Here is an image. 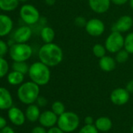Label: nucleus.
Instances as JSON below:
<instances>
[{"label": "nucleus", "instance_id": "obj_1", "mask_svg": "<svg viewBox=\"0 0 133 133\" xmlns=\"http://www.w3.org/2000/svg\"><path fill=\"white\" fill-rule=\"evenodd\" d=\"M40 62L49 67H54L60 64L63 59V51L56 44L52 42L44 44L38 51Z\"/></svg>", "mask_w": 133, "mask_h": 133}, {"label": "nucleus", "instance_id": "obj_13", "mask_svg": "<svg viewBox=\"0 0 133 133\" xmlns=\"http://www.w3.org/2000/svg\"><path fill=\"white\" fill-rule=\"evenodd\" d=\"M90 9L96 13L103 14L107 12L111 4V0H88Z\"/></svg>", "mask_w": 133, "mask_h": 133}, {"label": "nucleus", "instance_id": "obj_4", "mask_svg": "<svg viewBox=\"0 0 133 133\" xmlns=\"http://www.w3.org/2000/svg\"><path fill=\"white\" fill-rule=\"evenodd\" d=\"M80 125V118L78 115L72 111H65L58 117L57 127L65 133L73 132Z\"/></svg>", "mask_w": 133, "mask_h": 133}, {"label": "nucleus", "instance_id": "obj_8", "mask_svg": "<svg viewBox=\"0 0 133 133\" xmlns=\"http://www.w3.org/2000/svg\"><path fill=\"white\" fill-rule=\"evenodd\" d=\"M85 29L87 34L90 36L100 37L105 31V24L98 18H92L87 21Z\"/></svg>", "mask_w": 133, "mask_h": 133}, {"label": "nucleus", "instance_id": "obj_40", "mask_svg": "<svg viewBox=\"0 0 133 133\" xmlns=\"http://www.w3.org/2000/svg\"><path fill=\"white\" fill-rule=\"evenodd\" d=\"M56 0H45V4H46L47 5H49V6L53 5L56 3Z\"/></svg>", "mask_w": 133, "mask_h": 133}, {"label": "nucleus", "instance_id": "obj_31", "mask_svg": "<svg viewBox=\"0 0 133 133\" xmlns=\"http://www.w3.org/2000/svg\"><path fill=\"white\" fill-rule=\"evenodd\" d=\"M86 19L83 16H77L74 19V24L78 27H85L87 23Z\"/></svg>", "mask_w": 133, "mask_h": 133}, {"label": "nucleus", "instance_id": "obj_32", "mask_svg": "<svg viewBox=\"0 0 133 133\" xmlns=\"http://www.w3.org/2000/svg\"><path fill=\"white\" fill-rule=\"evenodd\" d=\"M36 101H37L38 105L40 106V107H45V106H46V104L48 103L47 100L44 97H40V96L38 97V99H37Z\"/></svg>", "mask_w": 133, "mask_h": 133}, {"label": "nucleus", "instance_id": "obj_2", "mask_svg": "<svg viewBox=\"0 0 133 133\" xmlns=\"http://www.w3.org/2000/svg\"><path fill=\"white\" fill-rule=\"evenodd\" d=\"M28 75L31 80L38 86H45L48 84L51 78L49 67L40 61L34 62L30 65Z\"/></svg>", "mask_w": 133, "mask_h": 133}, {"label": "nucleus", "instance_id": "obj_39", "mask_svg": "<svg viewBox=\"0 0 133 133\" xmlns=\"http://www.w3.org/2000/svg\"><path fill=\"white\" fill-rule=\"evenodd\" d=\"M6 125H7L6 120L3 117L0 116V130L2 129L3 128H5V126H7Z\"/></svg>", "mask_w": 133, "mask_h": 133}, {"label": "nucleus", "instance_id": "obj_15", "mask_svg": "<svg viewBox=\"0 0 133 133\" xmlns=\"http://www.w3.org/2000/svg\"><path fill=\"white\" fill-rule=\"evenodd\" d=\"M13 26L12 19L5 14H0V37L8 35Z\"/></svg>", "mask_w": 133, "mask_h": 133}, {"label": "nucleus", "instance_id": "obj_26", "mask_svg": "<svg viewBox=\"0 0 133 133\" xmlns=\"http://www.w3.org/2000/svg\"><path fill=\"white\" fill-rule=\"evenodd\" d=\"M51 108H52L51 111H53L58 117L65 112V106H64V104L61 101H54L53 103V104H52Z\"/></svg>", "mask_w": 133, "mask_h": 133}, {"label": "nucleus", "instance_id": "obj_27", "mask_svg": "<svg viewBox=\"0 0 133 133\" xmlns=\"http://www.w3.org/2000/svg\"><path fill=\"white\" fill-rule=\"evenodd\" d=\"M129 53L125 50V49H122L120 50L118 52L116 53V55H115V60L118 63H120V64H123L125 62H126L129 58Z\"/></svg>", "mask_w": 133, "mask_h": 133}, {"label": "nucleus", "instance_id": "obj_24", "mask_svg": "<svg viewBox=\"0 0 133 133\" xmlns=\"http://www.w3.org/2000/svg\"><path fill=\"white\" fill-rule=\"evenodd\" d=\"M92 53L96 58H101L103 56L107 55V48L101 44H96L92 47Z\"/></svg>", "mask_w": 133, "mask_h": 133}, {"label": "nucleus", "instance_id": "obj_7", "mask_svg": "<svg viewBox=\"0 0 133 133\" xmlns=\"http://www.w3.org/2000/svg\"><path fill=\"white\" fill-rule=\"evenodd\" d=\"M20 16L27 25H34L40 19L38 9L31 4H25L20 9Z\"/></svg>", "mask_w": 133, "mask_h": 133}, {"label": "nucleus", "instance_id": "obj_6", "mask_svg": "<svg viewBox=\"0 0 133 133\" xmlns=\"http://www.w3.org/2000/svg\"><path fill=\"white\" fill-rule=\"evenodd\" d=\"M125 37L118 31H112L105 40L104 46L110 53H117L124 48Z\"/></svg>", "mask_w": 133, "mask_h": 133}, {"label": "nucleus", "instance_id": "obj_41", "mask_svg": "<svg viewBox=\"0 0 133 133\" xmlns=\"http://www.w3.org/2000/svg\"><path fill=\"white\" fill-rule=\"evenodd\" d=\"M129 6L133 9V0H129Z\"/></svg>", "mask_w": 133, "mask_h": 133}, {"label": "nucleus", "instance_id": "obj_23", "mask_svg": "<svg viewBox=\"0 0 133 133\" xmlns=\"http://www.w3.org/2000/svg\"><path fill=\"white\" fill-rule=\"evenodd\" d=\"M29 67L30 66H28V65L25 62H13L12 65V69L13 71L19 72L24 75L28 73Z\"/></svg>", "mask_w": 133, "mask_h": 133}, {"label": "nucleus", "instance_id": "obj_36", "mask_svg": "<svg viewBox=\"0 0 133 133\" xmlns=\"http://www.w3.org/2000/svg\"><path fill=\"white\" fill-rule=\"evenodd\" d=\"M84 122H85V125H93V123H95L93 118L92 116H89H89H86L85 118Z\"/></svg>", "mask_w": 133, "mask_h": 133}, {"label": "nucleus", "instance_id": "obj_43", "mask_svg": "<svg viewBox=\"0 0 133 133\" xmlns=\"http://www.w3.org/2000/svg\"><path fill=\"white\" fill-rule=\"evenodd\" d=\"M131 131H132V132L133 133V125L132 126V128H131Z\"/></svg>", "mask_w": 133, "mask_h": 133}, {"label": "nucleus", "instance_id": "obj_9", "mask_svg": "<svg viewBox=\"0 0 133 133\" xmlns=\"http://www.w3.org/2000/svg\"><path fill=\"white\" fill-rule=\"evenodd\" d=\"M130 98V93L125 88H116L114 89L110 96L111 101L118 106H122L126 104Z\"/></svg>", "mask_w": 133, "mask_h": 133}, {"label": "nucleus", "instance_id": "obj_25", "mask_svg": "<svg viewBox=\"0 0 133 133\" xmlns=\"http://www.w3.org/2000/svg\"><path fill=\"white\" fill-rule=\"evenodd\" d=\"M124 49L126 50L129 54L133 55V32L129 33L125 37Z\"/></svg>", "mask_w": 133, "mask_h": 133}, {"label": "nucleus", "instance_id": "obj_22", "mask_svg": "<svg viewBox=\"0 0 133 133\" xmlns=\"http://www.w3.org/2000/svg\"><path fill=\"white\" fill-rule=\"evenodd\" d=\"M19 0H0V9L5 12L15 10L19 5Z\"/></svg>", "mask_w": 133, "mask_h": 133}, {"label": "nucleus", "instance_id": "obj_28", "mask_svg": "<svg viewBox=\"0 0 133 133\" xmlns=\"http://www.w3.org/2000/svg\"><path fill=\"white\" fill-rule=\"evenodd\" d=\"M9 63L4 58H0V79L4 77L9 72Z\"/></svg>", "mask_w": 133, "mask_h": 133}, {"label": "nucleus", "instance_id": "obj_12", "mask_svg": "<svg viewBox=\"0 0 133 133\" xmlns=\"http://www.w3.org/2000/svg\"><path fill=\"white\" fill-rule=\"evenodd\" d=\"M8 117L10 122L16 126L24 125L26 119V116L24 112L16 107H11L8 110Z\"/></svg>", "mask_w": 133, "mask_h": 133}, {"label": "nucleus", "instance_id": "obj_17", "mask_svg": "<svg viewBox=\"0 0 133 133\" xmlns=\"http://www.w3.org/2000/svg\"><path fill=\"white\" fill-rule=\"evenodd\" d=\"M116 60L111 56L105 55L99 60V66L103 72H110L116 68Z\"/></svg>", "mask_w": 133, "mask_h": 133}, {"label": "nucleus", "instance_id": "obj_42", "mask_svg": "<svg viewBox=\"0 0 133 133\" xmlns=\"http://www.w3.org/2000/svg\"><path fill=\"white\" fill-rule=\"evenodd\" d=\"M20 2H27V1H29V0H19Z\"/></svg>", "mask_w": 133, "mask_h": 133}, {"label": "nucleus", "instance_id": "obj_14", "mask_svg": "<svg viewBox=\"0 0 133 133\" xmlns=\"http://www.w3.org/2000/svg\"><path fill=\"white\" fill-rule=\"evenodd\" d=\"M32 35V30L28 26H22L16 29L13 34L16 43H26L30 40Z\"/></svg>", "mask_w": 133, "mask_h": 133}, {"label": "nucleus", "instance_id": "obj_38", "mask_svg": "<svg viewBox=\"0 0 133 133\" xmlns=\"http://www.w3.org/2000/svg\"><path fill=\"white\" fill-rule=\"evenodd\" d=\"M0 133H15V132L12 128L9 126H5V128L0 130Z\"/></svg>", "mask_w": 133, "mask_h": 133}, {"label": "nucleus", "instance_id": "obj_19", "mask_svg": "<svg viewBox=\"0 0 133 133\" xmlns=\"http://www.w3.org/2000/svg\"><path fill=\"white\" fill-rule=\"evenodd\" d=\"M40 110L38 107V105L35 104H30L25 112V116L26 118L31 122H35L36 121H38L40 117Z\"/></svg>", "mask_w": 133, "mask_h": 133}, {"label": "nucleus", "instance_id": "obj_10", "mask_svg": "<svg viewBox=\"0 0 133 133\" xmlns=\"http://www.w3.org/2000/svg\"><path fill=\"white\" fill-rule=\"evenodd\" d=\"M133 26V19L129 15H125L118 18V19L112 25V31H118L120 33H125L132 29Z\"/></svg>", "mask_w": 133, "mask_h": 133}, {"label": "nucleus", "instance_id": "obj_11", "mask_svg": "<svg viewBox=\"0 0 133 133\" xmlns=\"http://www.w3.org/2000/svg\"><path fill=\"white\" fill-rule=\"evenodd\" d=\"M58 116L53 111H45L40 115L38 122L45 128H52L57 124Z\"/></svg>", "mask_w": 133, "mask_h": 133}, {"label": "nucleus", "instance_id": "obj_20", "mask_svg": "<svg viewBox=\"0 0 133 133\" xmlns=\"http://www.w3.org/2000/svg\"><path fill=\"white\" fill-rule=\"evenodd\" d=\"M55 35L56 34H55L54 30L52 27L48 26L42 27V29L40 31L41 38L45 44L52 43L55 38Z\"/></svg>", "mask_w": 133, "mask_h": 133}, {"label": "nucleus", "instance_id": "obj_35", "mask_svg": "<svg viewBox=\"0 0 133 133\" xmlns=\"http://www.w3.org/2000/svg\"><path fill=\"white\" fill-rule=\"evenodd\" d=\"M111 3L114 4L115 5H123L126 4L129 0H111Z\"/></svg>", "mask_w": 133, "mask_h": 133}, {"label": "nucleus", "instance_id": "obj_30", "mask_svg": "<svg viewBox=\"0 0 133 133\" xmlns=\"http://www.w3.org/2000/svg\"><path fill=\"white\" fill-rule=\"evenodd\" d=\"M9 47L5 41L0 40V58H3L4 55L9 51Z\"/></svg>", "mask_w": 133, "mask_h": 133}, {"label": "nucleus", "instance_id": "obj_37", "mask_svg": "<svg viewBox=\"0 0 133 133\" xmlns=\"http://www.w3.org/2000/svg\"><path fill=\"white\" fill-rule=\"evenodd\" d=\"M125 89L130 93V94H132L133 93V79L130 80L127 84H126V87Z\"/></svg>", "mask_w": 133, "mask_h": 133}, {"label": "nucleus", "instance_id": "obj_3", "mask_svg": "<svg viewBox=\"0 0 133 133\" xmlns=\"http://www.w3.org/2000/svg\"><path fill=\"white\" fill-rule=\"evenodd\" d=\"M40 86L32 81L24 83L17 90V97L24 104H32L34 103L40 93Z\"/></svg>", "mask_w": 133, "mask_h": 133}, {"label": "nucleus", "instance_id": "obj_33", "mask_svg": "<svg viewBox=\"0 0 133 133\" xmlns=\"http://www.w3.org/2000/svg\"><path fill=\"white\" fill-rule=\"evenodd\" d=\"M31 133H47V131L43 126H36L31 130Z\"/></svg>", "mask_w": 133, "mask_h": 133}, {"label": "nucleus", "instance_id": "obj_5", "mask_svg": "<svg viewBox=\"0 0 133 133\" xmlns=\"http://www.w3.org/2000/svg\"><path fill=\"white\" fill-rule=\"evenodd\" d=\"M9 53L13 62H26L31 57L33 50L26 43H15L11 45Z\"/></svg>", "mask_w": 133, "mask_h": 133}, {"label": "nucleus", "instance_id": "obj_34", "mask_svg": "<svg viewBox=\"0 0 133 133\" xmlns=\"http://www.w3.org/2000/svg\"><path fill=\"white\" fill-rule=\"evenodd\" d=\"M47 133H65L63 130H61L59 127H52L47 131Z\"/></svg>", "mask_w": 133, "mask_h": 133}, {"label": "nucleus", "instance_id": "obj_18", "mask_svg": "<svg viewBox=\"0 0 133 133\" xmlns=\"http://www.w3.org/2000/svg\"><path fill=\"white\" fill-rule=\"evenodd\" d=\"M94 125H95L96 128L98 129V131L106 132L110 131L112 129L113 122L111 120V118L105 117V116H103V117L98 118L95 121Z\"/></svg>", "mask_w": 133, "mask_h": 133}, {"label": "nucleus", "instance_id": "obj_29", "mask_svg": "<svg viewBox=\"0 0 133 133\" xmlns=\"http://www.w3.org/2000/svg\"><path fill=\"white\" fill-rule=\"evenodd\" d=\"M78 133H99V131L95 125H85L79 130Z\"/></svg>", "mask_w": 133, "mask_h": 133}, {"label": "nucleus", "instance_id": "obj_16", "mask_svg": "<svg viewBox=\"0 0 133 133\" xmlns=\"http://www.w3.org/2000/svg\"><path fill=\"white\" fill-rule=\"evenodd\" d=\"M13 105V97L10 92L4 87H0V110L9 109Z\"/></svg>", "mask_w": 133, "mask_h": 133}, {"label": "nucleus", "instance_id": "obj_21", "mask_svg": "<svg viewBox=\"0 0 133 133\" xmlns=\"http://www.w3.org/2000/svg\"><path fill=\"white\" fill-rule=\"evenodd\" d=\"M24 79V75L16 71L13 70L7 75V81L10 85L13 86L21 84Z\"/></svg>", "mask_w": 133, "mask_h": 133}]
</instances>
